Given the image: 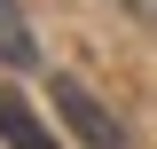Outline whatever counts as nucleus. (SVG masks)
I'll return each instance as SVG.
<instances>
[{
  "label": "nucleus",
  "instance_id": "f257e3e1",
  "mask_svg": "<svg viewBox=\"0 0 157 149\" xmlns=\"http://www.w3.org/2000/svg\"><path fill=\"white\" fill-rule=\"evenodd\" d=\"M55 118H63V126H71L86 149H118V118L102 110V102H94V86H78L71 71H55Z\"/></svg>",
  "mask_w": 157,
  "mask_h": 149
},
{
  "label": "nucleus",
  "instance_id": "f03ea898",
  "mask_svg": "<svg viewBox=\"0 0 157 149\" xmlns=\"http://www.w3.org/2000/svg\"><path fill=\"white\" fill-rule=\"evenodd\" d=\"M0 141L8 149H55V133H47V118L24 86H0Z\"/></svg>",
  "mask_w": 157,
  "mask_h": 149
},
{
  "label": "nucleus",
  "instance_id": "7ed1b4c3",
  "mask_svg": "<svg viewBox=\"0 0 157 149\" xmlns=\"http://www.w3.org/2000/svg\"><path fill=\"white\" fill-rule=\"evenodd\" d=\"M0 63H8V71H32V63H39V39H32V16H24L16 0H0Z\"/></svg>",
  "mask_w": 157,
  "mask_h": 149
}]
</instances>
